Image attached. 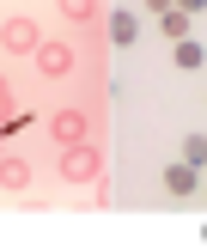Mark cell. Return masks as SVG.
<instances>
[{
  "label": "cell",
  "mask_w": 207,
  "mask_h": 250,
  "mask_svg": "<svg viewBox=\"0 0 207 250\" xmlns=\"http://www.w3.org/2000/svg\"><path fill=\"white\" fill-rule=\"evenodd\" d=\"M165 189L177 195V202H189V195L201 189V171H195L189 159H177V165H165Z\"/></svg>",
  "instance_id": "6da1fadb"
},
{
  "label": "cell",
  "mask_w": 207,
  "mask_h": 250,
  "mask_svg": "<svg viewBox=\"0 0 207 250\" xmlns=\"http://www.w3.org/2000/svg\"><path fill=\"white\" fill-rule=\"evenodd\" d=\"M134 37H140V24H134V12H110V43H116V49H128Z\"/></svg>",
  "instance_id": "7a4b0ae2"
},
{
  "label": "cell",
  "mask_w": 207,
  "mask_h": 250,
  "mask_svg": "<svg viewBox=\"0 0 207 250\" xmlns=\"http://www.w3.org/2000/svg\"><path fill=\"white\" fill-rule=\"evenodd\" d=\"M158 31H165V37H177V43H183V37H189V12H183V6H165V19H158Z\"/></svg>",
  "instance_id": "3957f363"
},
{
  "label": "cell",
  "mask_w": 207,
  "mask_h": 250,
  "mask_svg": "<svg viewBox=\"0 0 207 250\" xmlns=\"http://www.w3.org/2000/svg\"><path fill=\"white\" fill-rule=\"evenodd\" d=\"M177 67H183V73H201V43H195V37L177 43Z\"/></svg>",
  "instance_id": "277c9868"
},
{
  "label": "cell",
  "mask_w": 207,
  "mask_h": 250,
  "mask_svg": "<svg viewBox=\"0 0 207 250\" xmlns=\"http://www.w3.org/2000/svg\"><path fill=\"white\" fill-rule=\"evenodd\" d=\"M183 159L201 171V165H207V134H189V141H183Z\"/></svg>",
  "instance_id": "5b68a950"
}]
</instances>
